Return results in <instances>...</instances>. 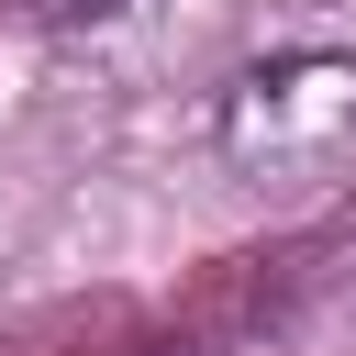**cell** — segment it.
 Segmentation results:
<instances>
[{"label":"cell","instance_id":"6da1fadb","mask_svg":"<svg viewBox=\"0 0 356 356\" xmlns=\"http://www.w3.org/2000/svg\"><path fill=\"white\" fill-rule=\"evenodd\" d=\"M211 167L256 200H323L356 178V44H267L211 89Z\"/></svg>","mask_w":356,"mask_h":356},{"label":"cell","instance_id":"7a4b0ae2","mask_svg":"<svg viewBox=\"0 0 356 356\" xmlns=\"http://www.w3.org/2000/svg\"><path fill=\"white\" fill-rule=\"evenodd\" d=\"M22 22H44V33H100V22H122L134 0H11Z\"/></svg>","mask_w":356,"mask_h":356}]
</instances>
